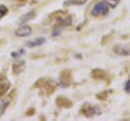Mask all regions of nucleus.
I'll list each match as a JSON object with an SVG mask.
<instances>
[{"label":"nucleus","instance_id":"20","mask_svg":"<svg viewBox=\"0 0 130 121\" xmlns=\"http://www.w3.org/2000/svg\"><path fill=\"white\" fill-rule=\"evenodd\" d=\"M20 1H26V0H20Z\"/></svg>","mask_w":130,"mask_h":121},{"label":"nucleus","instance_id":"19","mask_svg":"<svg viewBox=\"0 0 130 121\" xmlns=\"http://www.w3.org/2000/svg\"><path fill=\"white\" fill-rule=\"evenodd\" d=\"M23 53V50H20L19 52H16V53H12V57H18V56H20V54H22Z\"/></svg>","mask_w":130,"mask_h":121},{"label":"nucleus","instance_id":"16","mask_svg":"<svg viewBox=\"0 0 130 121\" xmlns=\"http://www.w3.org/2000/svg\"><path fill=\"white\" fill-rule=\"evenodd\" d=\"M106 3L111 7H115L118 4V0H106Z\"/></svg>","mask_w":130,"mask_h":121},{"label":"nucleus","instance_id":"6","mask_svg":"<svg viewBox=\"0 0 130 121\" xmlns=\"http://www.w3.org/2000/svg\"><path fill=\"white\" fill-rule=\"evenodd\" d=\"M56 104H57V106L62 107V108H70L73 105V103L68 98H65L63 96H60L56 99Z\"/></svg>","mask_w":130,"mask_h":121},{"label":"nucleus","instance_id":"5","mask_svg":"<svg viewBox=\"0 0 130 121\" xmlns=\"http://www.w3.org/2000/svg\"><path fill=\"white\" fill-rule=\"evenodd\" d=\"M31 34V27L29 25H21L15 31V35L17 37H27Z\"/></svg>","mask_w":130,"mask_h":121},{"label":"nucleus","instance_id":"13","mask_svg":"<svg viewBox=\"0 0 130 121\" xmlns=\"http://www.w3.org/2000/svg\"><path fill=\"white\" fill-rule=\"evenodd\" d=\"M86 2V0H66L64 2L65 6H71V5H82Z\"/></svg>","mask_w":130,"mask_h":121},{"label":"nucleus","instance_id":"7","mask_svg":"<svg viewBox=\"0 0 130 121\" xmlns=\"http://www.w3.org/2000/svg\"><path fill=\"white\" fill-rule=\"evenodd\" d=\"M91 77L92 78H94V79H96V80H104V79H106L107 78V73L104 71V70H102V69H93L92 71H91Z\"/></svg>","mask_w":130,"mask_h":121},{"label":"nucleus","instance_id":"1","mask_svg":"<svg viewBox=\"0 0 130 121\" xmlns=\"http://www.w3.org/2000/svg\"><path fill=\"white\" fill-rule=\"evenodd\" d=\"M80 112L87 118H91L94 115H100L101 114V109L98 106H92L88 103H85L81 106Z\"/></svg>","mask_w":130,"mask_h":121},{"label":"nucleus","instance_id":"9","mask_svg":"<svg viewBox=\"0 0 130 121\" xmlns=\"http://www.w3.org/2000/svg\"><path fill=\"white\" fill-rule=\"evenodd\" d=\"M46 42V39L44 37H40V38H36L34 39L32 41H29L26 43V46L29 47V48H32V47H37V46H41L43 44H45Z\"/></svg>","mask_w":130,"mask_h":121},{"label":"nucleus","instance_id":"8","mask_svg":"<svg viewBox=\"0 0 130 121\" xmlns=\"http://www.w3.org/2000/svg\"><path fill=\"white\" fill-rule=\"evenodd\" d=\"M56 19L62 24V25H70L71 22H72V19H71V16L66 14V13H63L62 15H58V17H56Z\"/></svg>","mask_w":130,"mask_h":121},{"label":"nucleus","instance_id":"12","mask_svg":"<svg viewBox=\"0 0 130 121\" xmlns=\"http://www.w3.org/2000/svg\"><path fill=\"white\" fill-rule=\"evenodd\" d=\"M34 16H35V11H29V12H27L26 14H24L23 16H21L20 19H19V21H20V23H24V22L30 20Z\"/></svg>","mask_w":130,"mask_h":121},{"label":"nucleus","instance_id":"14","mask_svg":"<svg viewBox=\"0 0 130 121\" xmlns=\"http://www.w3.org/2000/svg\"><path fill=\"white\" fill-rule=\"evenodd\" d=\"M111 94H112V90H104V92H101L100 94H98L96 95V98L100 99V100H102V101H105V100L108 99L109 95H111Z\"/></svg>","mask_w":130,"mask_h":121},{"label":"nucleus","instance_id":"3","mask_svg":"<svg viewBox=\"0 0 130 121\" xmlns=\"http://www.w3.org/2000/svg\"><path fill=\"white\" fill-rule=\"evenodd\" d=\"M60 83L62 86L64 87H67L71 84L72 82V74H71V71L70 70H63L60 74Z\"/></svg>","mask_w":130,"mask_h":121},{"label":"nucleus","instance_id":"11","mask_svg":"<svg viewBox=\"0 0 130 121\" xmlns=\"http://www.w3.org/2000/svg\"><path fill=\"white\" fill-rule=\"evenodd\" d=\"M9 103H10L9 98H4L1 100V102H0V116H2V114L4 113L6 108L9 106Z\"/></svg>","mask_w":130,"mask_h":121},{"label":"nucleus","instance_id":"10","mask_svg":"<svg viewBox=\"0 0 130 121\" xmlns=\"http://www.w3.org/2000/svg\"><path fill=\"white\" fill-rule=\"evenodd\" d=\"M25 68V62L24 61H18L13 64V73L14 74H19L22 72Z\"/></svg>","mask_w":130,"mask_h":121},{"label":"nucleus","instance_id":"15","mask_svg":"<svg viewBox=\"0 0 130 121\" xmlns=\"http://www.w3.org/2000/svg\"><path fill=\"white\" fill-rule=\"evenodd\" d=\"M7 11H8V9H7V7L5 6V5H0V17L1 16H3V15H5L6 13H7Z\"/></svg>","mask_w":130,"mask_h":121},{"label":"nucleus","instance_id":"18","mask_svg":"<svg viewBox=\"0 0 130 121\" xmlns=\"http://www.w3.org/2000/svg\"><path fill=\"white\" fill-rule=\"evenodd\" d=\"M125 90H126V93L130 94V80H128L126 82V84H125Z\"/></svg>","mask_w":130,"mask_h":121},{"label":"nucleus","instance_id":"17","mask_svg":"<svg viewBox=\"0 0 130 121\" xmlns=\"http://www.w3.org/2000/svg\"><path fill=\"white\" fill-rule=\"evenodd\" d=\"M6 88H7V84H2V83L0 82V95L3 94V93L6 90Z\"/></svg>","mask_w":130,"mask_h":121},{"label":"nucleus","instance_id":"2","mask_svg":"<svg viewBox=\"0 0 130 121\" xmlns=\"http://www.w3.org/2000/svg\"><path fill=\"white\" fill-rule=\"evenodd\" d=\"M109 11V5L106 2H99L94 5V7L91 10L92 16H98L100 14H106Z\"/></svg>","mask_w":130,"mask_h":121},{"label":"nucleus","instance_id":"4","mask_svg":"<svg viewBox=\"0 0 130 121\" xmlns=\"http://www.w3.org/2000/svg\"><path fill=\"white\" fill-rule=\"evenodd\" d=\"M114 52H115L117 55H121V56H130V47L117 45V46L114 47Z\"/></svg>","mask_w":130,"mask_h":121}]
</instances>
